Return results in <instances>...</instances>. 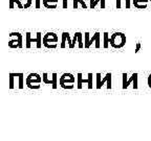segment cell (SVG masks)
<instances>
[{"label":"cell","instance_id":"obj_20","mask_svg":"<svg viewBox=\"0 0 151 141\" xmlns=\"http://www.w3.org/2000/svg\"><path fill=\"white\" fill-rule=\"evenodd\" d=\"M23 80H24V74L23 73H20L18 76V88L19 89H23V87H24Z\"/></svg>","mask_w":151,"mask_h":141},{"label":"cell","instance_id":"obj_18","mask_svg":"<svg viewBox=\"0 0 151 141\" xmlns=\"http://www.w3.org/2000/svg\"><path fill=\"white\" fill-rule=\"evenodd\" d=\"M69 35V33L67 31H63L61 35V43H60V47L62 49H64L66 47V42H67V36Z\"/></svg>","mask_w":151,"mask_h":141},{"label":"cell","instance_id":"obj_3","mask_svg":"<svg viewBox=\"0 0 151 141\" xmlns=\"http://www.w3.org/2000/svg\"><path fill=\"white\" fill-rule=\"evenodd\" d=\"M76 80H77V78L73 73L69 72H65L61 75L59 78V86L63 89H73L75 88V84Z\"/></svg>","mask_w":151,"mask_h":141},{"label":"cell","instance_id":"obj_7","mask_svg":"<svg viewBox=\"0 0 151 141\" xmlns=\"http://www.w3.org/2000/svg\"><path fill=\"white\" fill-rule=\"evenodd\" d=\"M130 85H132L133 89L137 90L139 88V74L137 72L132 73L131 76L128 78L127 73H123L122 74V88L126 90Z\"/></svg>","mask_w":151,"mask_h":141},{"label":"cell","instance_id":"obj_29","mask_svg":"<svg viewBox=\"0 0 151 141\" xmlns=\"http://www.w3.org/2000/svg\"><path fill=\"white\" fill-rule=\"evenodd\" d=\"M147 85H148V87L151 88V74L148 76V78H147Z\"/></svg>","mask_w":151,"mask_h":141},{"label":"cell","instance_id":"obj_10","mask_svg":"<svg viewBox=\"0 0 151 141\" xmlns=\"http://www.w3.org/2000/svg\"><path fill=\"white\" fill-rule=\"evenodd\" d=\"M83 84H87V88L91 90L93 88V74L92 73H88L87 78H83L82 73H78L77 74V88L78 89H82Z\"/></svg>","mask_w":151,"mask_h":141},{"label":"cell","instance_id":"obj_12","mask_svg":"<svg viewBox=\"0 0 151 141\" xmlns=\"http://www.w3.org/2000/svg\"><path fill=\"white\" fill-rule=\"evenodd\" d=\"M76 43L78 44L79 48H84V44H83V33H80V31H77V33H75V35H73V44H71V46H70V49L75 48Z\"/></svg>","mask_w":151,"mask_h":141},{"label":"cell","instance_id":"obj_11","mask_svg":"<svg viewBox=\"0 0 151 141\" xmlns=\"http://www.w3.org/2000/svg\"><path fill=\"white\" fill-rule=\"evenodd\" d=\"M42 80L45 85H52V89H57L58 87V74L56 72L52 73V74L44 72L42 74Z\"/></svg>","mask_w":151,"mask_h":141},{"label":"cell","instance_id":"obj_17","mask_svg":"<svg viewBox=\"0 0 151 141\" xmlns=\"http://www.w3.org/2000/svg\"><path fill=\"white\" fill-rule=\"evenodd\" d=\"M110 45V37H109V33L107 31L103 33V47L105 49H107Z\"/></svg>","mask_w":151,"mask_h":141},{"label":"cell","instance_id":"obj_23","mask_svg":"<svg viewBox=\"0 0 151 141\" xmlns=\"http://www.w3.org/2000/svg\"><path fill=\"white\" fill-rule=\"evenodd\" d=\"M78 2L80 3L81 5H82V7L84 9H87V4H86V3H85V0H78Z\"/></svg>","mask_w":151,"mask_h":141},{"label":"cell","instance_id":"obj_1","mask_svg":"<svg viewBox=\"0 0 151 141\" xmlns=\"http://www.w3.org/2000/svg\"><path fill=\"white\" fill-rule=\"evenodd\" d=\"M92 44H94V47L97 49L101 48V33L99 31H96L92 37H90V33L87 31L84 33V48L88 49Z\"/></svg>","mask_w":151,"mask_h":141},{"label":"cell","instance_id":"obj_22","mask_svg":"<svg viewBox=\"0 0 151 141\" xmlns=\"http://www.w3.org/2000/svg\"><path fill=\"white\" fill-rule=\"evenodd\" d=\"M100 2H101V0H94L93 3L89 5V7H90V9H96V7L98 6V4H100Z\"/></svg>","mask_w":151,"mask_h":141},{"label":"cell","instance_id":"obj_16","mask_svg":"<svg viewBox=\"0 0 151 141\" xmlns=\"http://www.w3.org/2000/svg\"><path fill=\"white\" fill-rule=\"evenodd\" d=\"M15 6H17L19 9H23L24 5L22 4L21 0H9V7L11 9H13Z\"/></svg>","mask_w":151,"mask_h":141},{"label":"cell","instance_id":"obj_24","mask_svg":"<svg viewBox=\"0 0 151 141\" xmlns=\"http://www.w3.org/2000/svg\"><path fill=\"white\" fill-rule=\"evenodd\" d=\"M141 47H142V44L139 42H137V44H135V49H134V52L135 53H137V52L139 51V49H141Z\"/></svg>","mask_w":151,"mask_h":141},{"label":"cell","instance_id":"obj_14","mask_svg":"<svg viewBox=\"0 0 151 141\" xmlns=\"http://www.w3.org/2000/svg\"><path fill=\"white\" fill-rule=\"evenodd\" d=\"M149 0H132V5L139 9H146Z\"/></svg>","mask_w":151,"mask_h":141},{"label":"cell","instance_id":"obj_26","mask_svg":"<svg viewBox=\"0 0 151 141\" xmlns=\"http://www.w3.org/2000/svg\"><path fill=\"white\" fill-rule=\"evenodd\" d=\"M35 7L36 9H40L41 7V0H35Z\"/></svg>","mask_w":151,"mask_h":141},{"label":"cell","instance_id":"obj_27","mask_svg":"<svg viewBox=\"0 0 151 141\" xmlns=\"http://www.w3.org/2000/svg\"><path fill=\"white\" fill-rule=\"evenodd\" d=\"M79 6V2H78V0H73V9H77Z\"/></svg>","mask_w":151,"mask_h":141},{"label":"cell","instance_id":"obj_15","mask_svg":"<svg viewBox=\"0 0 151 141\" xmlns=\"http://www.w3.org/2000/svg\"><path fill=\"white\" fill-rule=\"evenodd\" d=\"M59 0H42V4L47 9H55L58 6Z\"/></svg>","mask_w":151,"mask_h":141},{"label":"cell","instance_id":"obj_30","mask_svg":"<svg viewBox=\"0 0 151 141\" xmlns=\"http://www.w3.org/2000/svg\"><path fill=\"white\" fill-rule=\"evenodd\" d=\"M93 1H94V0H89V5L92 4V3H93Z\"/></svg>","mask_w":151,"mask_h":141},{"label":"cell","instance_id":"obj_25","mask_svg":"<svg viewBox=\"0 0 151 141\" xmlns=\"http://www.w3.org/2000/svg\"><path fill=\"white\" fill-rule=\"evenodd\" d=\"M62 7L63 9H67L68 7V1L67 0H62Z\"/></svg>","mask_w":151,"mask_h":141},{"label":"cell","instance_id":"obj_6","mask_svg":"<svg viewBox=\"0 0 151 141\" xmlns=\"http://www.w3.org/2000/svg\"><path fill=\"white\" fill-rule=\"evenodd\" d=\"M59 45V36L50 31L43 36V46L47 49H55Z\"/></svg>","mask_w":151,"mask_h":141},{"label":"cell","instance_id":"obj_5","mask_svg":"<svg viewBox=\"0 0 151 141\" xmlns=\"http://www.w3.org/2000/svg\"><path fill=\"white\" fill-rule=\"evenodd\" d=\"M101 73L96 74V88L99 90L103 87L104 85H106V89L110 90L112 88V73L108 72L104 75L103 78H101Z\"/></svg>","mask_w":151,"mask_h":141},{"label":"cell","instance_id":"obj_21","mask_svg":"<svg viewBox=\"0 0 151 141\" xmlns=\"http://www.w3.org/2000/svg\"><path fill=\"white\" fill-rule=\"evenodd\" d=\"M33 1H34V0H26L25 3L23 4L24 5V9H28V7H31L32 4H33Z\"/></svg>","mask_w":151,"mask_h":141},{"label":"cell","instance_id":"obj_4","mask_svg":"<svg viewBox=\"0 0 151 141\" xmlns=\"http://www.w3.org/2000/svg\"><path fill=\"white\" fill-rule=\"evenodd\" d=\"M43 82L42 76L36 72H32L25 78V85L29 89L38 90L41 88V83Z\"/></svg>","mask_w":151,"mask_h":141},{"label":"cell","instance_id":"obj_8","mask_svg":"<svg viewBox=\"0 0 151 141\" xmlns=\"http://www.w3.org/2000/svg\"><path fill=\"white\" fill-rule=\"evenodd\" d=\"M32 43H36V47H37L38 49H40L41 47H42L43 37L40 31H38L35 37H32V33H29V31L25 33V47L26 48H31Z\"/></svg>","mask_w":151,"mask_h":141},{"label":"cell","instance_id":"obj_31","mask_svg":"<svg viewBox=\"0 0 151 141\" xmlns=\"http://www.w3.org/2000/svg\"><path fill=\"white\" fill-rule=\"evenodd\" d=\"M149 1H150V2H151V0H149Z\"/></svg>","mask_w":151,"mask_h":141},{"label":"cell","instance_id":"obj_2","mask_svg":"<svg viewBox=\"0 0 151 141\" xmlns=\"http://www.w3.org/2000/svg\"><path fill=\"white\" fill-rule=\"evenodd\" d=\"M126 41H127V38L124 33H121V31H116V33H113L110 36V46L114 49H121L126 45Z\"/></svg>","mask_w":151,"mask_h":141},{"label":"cell","instance_id":"obj_28","mask_svg":"<svg viewBox=\"0 0 151 141\" xmlns=\"http://www.w3.org/2000/svg\"><path fill=\"white\" fill-rule=\"evenodd\" d=\"M100 9H105V6H106V5H105V0H101V2H100Z\"/></svg>","mask_w":151,"mask_h":141},{"label":"cell","instance_id":"obj_13","mask_svg":"<svg viewBox=\"0 0 151 141\" xmlns=\"http://www.w3.org/2000/svg\"><path fill=\"white\" fill-rule=\"evenodd\" d=\"M116 6L118 9H129L131 7V0H116Z\"/></svg>","mask_w":151,"mask_h":141},{"label":"cell","instance_id":"obj_9","mask_svg":"<svg viewBox=\"0 0 151 141\" xmlns=\"http://www.w3.org/2000/svg\"><path fill=\"white\" fill-rule=\"evenodd\" d=\"M9 37L11 38V40L9 41V48H22L23 44H22V35L18 31H13V33H9Z\"/></svg>","mask_w":151,"mask_h":141},{"label":"cell","instance_id":"obj_19","mask_svg":"<svg viewBox=\"0 0 151 141\" xmlns=\"http://www.w3.org/2000/svg\"><path fill=\"white\" fill-rule=\"evenodd\" d=\"M15 78H16V75H15V73L11 72L9 74V89H14L15 88Z\"/></svg>","mask_w":151,"mask_h":141}]
</instances>
